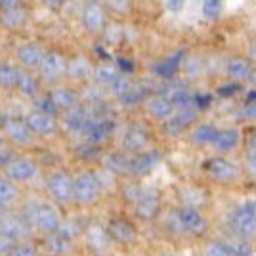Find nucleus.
<instances>
[{
	"label": "nucleus",
	"instance_id": "nucleus-1",
	"mask_svg": "<svg viewBox=\"0 0 256 256\" xmlns=\"http://www.w3.org/2000/svg\"><path fill=\"white\" fill-rule=\"evenodd\" d=\"M106 195V180L100 168H84L75 174V208H92Z\"/></svg>",
	"mask_w": 256,
	"mask_h": 256
},
{
	"label": "nucleus",
	"instance_id": "nucleus-2",
	"mask_svg": "<svg viewBox=\"0 0 256 256\" xmlns=\"http://www.w3.org/2000/svg\"><path fill=\"white\" fill-rule=\"evenodd\" d=\"M80 29L88 38L100 40L106 36L107 29L113 23V14L107 8L106 0H82L78 12Z\"/></svg>",
	"mask_w": 256,
	"mask_h": 256
},
{
	"label": "nucleus",
	"instance_id": "nucleus-3",
	"mask_svg": "<svg viewBox=\"0 0 256 256\" xmlns=\"http://www.w3.org/2000/svg\"><path fill=\"white\" fill-rule=\"evenodd\" d=\"M44 192L46 197L62 208L75 206V174L65 168L56 166L44 174Z\"/></svg>",
	"mask_w": 256,
	"mask_h": 256
},
{
	"label": "nucleus",
	"instance_id": "nucleus-4",
	"mask_svg": "<svg viewBox=\"0 0 256 256\" xmlns=\"http://www.w3.org/2000/svg\"><path fill=\"white\" fill-rule=\"evenodd\" d=\"M69 58H71V54H67L64 48L48 46V52L44 56L38 71H36L44 88H52V86H58L62 82H67Z\"/></svg>",
	"mask_w": 256,
	"mask_h": 256
},
{
	"label": "nucleus",
	"instance_id": "nucleus-5",
	"mask_svg": "<svg viewBox=\"0 0 256 256\" xmlns=\"http://www.w3.org/2000/svg\"><path fill=\"white\" fill-rule=\"evenodd\" d=\"M0 132L4 134V138L8 140L16 150L25 151V153L38 150L40 142H42V140L34 136L31 128L27 126V122L23 120V115H4Z\"/></svg>",
	"mask_w": 256,
	"mask_h": 256
},
{
	"label": "nucleus",
	"instance_id": "nucleus-6",
	"mask_svg": "<svg viewBox=\"0 0 256 256\" xmlns=\"http://www.w3.org/2000/svg\"><path fill=\"white\" fill-rule=\"evenodd\" d=\"M42 162L36 159L34 155H29L25 151H18L14 157H12L6 164L2 172L14 180L20 186H29L32 182H36L40 176H42Z\"/></svg>",
	"mask_w": 256,
	"mask_h": 256
},
{
	"label": "nucleus",
	"instance_id": "nucleus-7",
	"mask_svg": "<svg viewBox=\"0 0 256 256\" xmlns=\"http://www.w3.org/2000/svg\"><path fill=\"white\" fill-rule=\"evenodd\" d=\"M48 46H50V44H46L42 38L27 36V38L16 40L10 56L16 60V64L20 65L22 69L36 73L40 64H42L44 56L48 52Z\"/></svg>",
	"mask_w": 256,
	"mask_h": 256
},
{
	"label": "nucleus",
	"instance_id": "nucleus-8",
	"mask_svg": "<svg viewBox=\"0 0 256 256\" xmlns=\"http://www.w3.org/2000/svg\"><path fill=\"white\" fill-rule=\"evenodd\" d=\"M117 132V122L115 118L109 117V113L106 111H98V115L84 128V132L78 136L80 142L90 144V146H98V148H106L107 144L111 142V138H115Z\"/></svg>",
	"mask_w": 256,
	"mask_h": 256
},
{
	"label": "nucleus",
	"instance_id": "nucleus-9",
	"mask_svg": "<svg viewBox=\"0 0 256 256\" xmlns=\"http://www.w3.org/2000/svg\"><path fill=\"white\" fill-rule=\"evenodd\" d=\"M44 96L50 102V107H52V111L58 117H62L65 111H69V109L82 104L80 88L71 84V82H62V84L52 86V88H46Z\"/></svg>",
	"mask_w": 256,
	"mask_h": 256
},
{
	"label": "nucleus",
	"instance_id": "nucleus-10",
	"mask_svg": "<svg viewBox=\"0 0 256 256\" xmlns=\"http://www.w3.org/2000/svg\"><path fill=\"white\" fill-rule=\"evenodd\" d=\"M162 214V197L157 188L146 186V192L142 193L136 203L132 204V216L136 222L142 224H153Z\"/></svg>",
	"mask_w": 256,
	"mask_h": 256
},
{
	"label": "nucleus",
	"instance_id": "nucleus-11",
	"mask_svg": "<svg viewBox=\"0 0 256 256\" xmlns=\"http://www.w3.org/2000/svg\"><path fill=\"white\" fill-rule=\"evenodd\" d=\"M106 228L115 245L130 246V245H136V241L140 239L136 220L130 218L124 212H117L113 214V216H109L106 222Z\"/></svg>",
	"mask_w": 256,
	"mask_h": 256
},
{
	"label": "nucleus",
	"instance_id": "nucleus-12",
	"mask_svg": "<svg viewBox=\"0 0 256 256\" xmlns=\"http://www.w3.org/2000/svg\"><path fill=\"white\" fill-rule=\"evenodd\" d=\"M151 148H155L153 132L144 124H132L124 128L122 134L118 136V150H122L128 155H136Z\"/></svg>",
	"mask_w": 256,
	"mask_h": 256
},
{
	"label": "nucleus",
	"instance_id": "nucleus-13",
	"mask_svg": "<svg viewBox=\"0 0 256 256\" xmlns=\"http://www.w3.org/2000/svg\"><path fill=\"white\" fill-rule=\"evenodd\" d=\"M203 172L218 184H234L241 178L243 168L224 155H212L203 162Z\"/></svg>",
	"mask_w": 256,
	"mask_h": 256
},
{
	"label": "nucleus",
	"instance_id": "nucleus-14",
	"mask_svg": "<svg viewBox=\"0 0 256 256\" xmlns=\"http://www.w3.org/2000/svg\"><path fill=\"white\" fill-rule=\"evenodd\" d=\"M230 230L235 237L254 239L256 237V201H246L239 204L230 214Z\"/></svg>",
	"mask_w": 256,
	"mask_h": 256
},
{
	"label": "nucleus",
	"instance_id": "nucleus-15",
	"mask_svg": "<svg viewBox=\"0 0 256 256\" xmlns=\"http://www.w3.org/2000/svg\"><path fill=\"white\" fill-rule=\"evenodd\" d=\"M23 120L27 122V126L34 132V136L38 140H50L58 136L62 132V120L52 113H46L42 109L32 107L31 111H27L23 115Z\"/></svg>",
	"mask_w": 256,
	"mask_h": 256
},
{
	"label": "nucleus",
	"instance_id": "nucleus-16",
	"mask_svg": "<svg viewBox=\"0 0 256 256\" xmlns=\"http://www.w3.org/2000/svg\"><path fill=\"white\" fill-rule=\"evenodd\" d=\"M174 214L180 222V228L184 235H192V237H204L208 234V220L203 214L201 208H195L190 204H178L174 208Z\"/></svg>",
	"mask_w": 256,
	"mask_h": 256
},
{
	"label": "nucleus",
	"instance_id": "nucleus-17",
	"mask_svg": "<svg viewBox=\"0 0 256 256\" xmlns=\"http://www.w3.org/2000/svg\"><path fill=\"white\" fill-rule=\"evenodd\" d=\"M82 243H84L86 250L94 256L109 254L111 246L115 245L106 224H102V222H88L82 228Z\"/></svg>",
	"mask_w": 256,
	"mask_h": 256
},
{
	"label": "nucleus",
	"instance_id": "nucleus-18",
	"mask_svg": "<svg viewBox=\"0 0 256 256\" xmlns=\"http://www.w3.org/2000/svg\"><path fill=\"white\" fill-rule=\"evenodd\" d=\"M62 206L50 201L48 197L38 201V208H36V222H34V230L40 232L42 235H50L60 232L65 224V218L62 214Z\"/></svg>",
	"mask_w": 256,
	"mask_h": 256
},
{
	"label": "nucleus",
	"instance_id": "nucleus-19",
	"mask_svg": "<svg viewBox=\"0 0 256 256\" xmlns=\"http://www.w3.org/2000/svg\"><path fill=\"white\" fill-rule=\"evenodd\" d=\"M142 109L146 113V117L155 120V122H164L166 118H170L176 113V104L172 102L168 94H164L162 90H153L150 96L146 98V102L142 104Z\"/></svg>",
	"mask_w": 256,
	"mask_h": 256
},
{
	"label": "nucleus",
	"instance_id": "nucleus-20",
	"mask_svg": "<svg viewBox=\"0 0 256 256\" xmlns=\"http://www.w3.org/2000/svg\"><path fill=\"white\" fill-rule=\"evenodd\" d=\"M162 160V151L159 148H151L148 151H142L136 155H130L128 162V176L126 180H144L146 176H150Z\"/></svg>",
	"mask_w": 256,
	"mask_h": 256
},
{
	"label": "nucleus",
	"instance_id": "nucleus-21",
	"mask_svg": "<svg viewBox=\"0 0 256 256\" xmlns=\"http://www.w3.org/2000/svg\"><path fill=\"white\" fill-rule=\"evenodd\" d=\"M31 20H32L31 4H25V6H20V8L10 12H2L0 14V32L18 36L23 31H27V27L31 25Z\"/></svg>",
	"mask_w": 256,
	"mask_h": 256
},
{
	"label": "nucleus",
	"instance_id": "nucleus-22",
	"mask_svg": "<svg viewBox=\"0 0 256 256\" xmlns=\"http://www.w3.org/2000/svg\"><path fill=\"white\" fill-rule=\"evenodd\" d=\"M199 122V109L197 107H180L170 118L160 122V128L166 136H182L190 132V128Z\"/></svg>",
	"mask_w": 256,
	"mask_h": 256
},
{
	"label": "nucleus",
	"instance_id": "nucleus-23",
	"mask_svg": "<svg viewBox=\"0 0 256 256\" xmlns=\"http://www.w3.org/2000/svg\"><path fill=\"white\" fill-rule=\"evenodd\" d=\"M96 60H92L86 54H73L69 58V69H67V82L75 86H84L92 82V71H94Z\"/></svg>",
	"mask_w": 256,
	"mask_h": 256
},
{
	"label": "nucleus",
	"instance_id": "nucleus-24",
	"mask_svg": "<svg viewBox=\"0 0 256 256\" xmlns=\"http://www.w3.org/2000/svg\"><path fill=\"white\" fill-rule=\"evenodd\" d=\"M0 232L4 235H8V237H12L16 243L32 237V230L22 218V214L18 212V208L16 210L0 212Z\"/></svg>",
	"mask_w": 256,
	"mask_h": 256
},
{
	"label": "nucleus",
	"instance_id": "nucleus-25",
	"mask_svg": "<svg viewBox=\"0 0 256 256\" xmlns=\"http://www.w3.org/2000/svg\"><path fill=\"white\" fill-rule=\"evenodd\" d=\"M42 248L50 256H71L75 250V241H73V234L62 228L60 232L50 235H44Z\"/></svg>",
	"mask_w": 256,
	"mask_h": 256
},
{
	"label": "nucleus",
	"instance_id": "nucleus-26",
	"mask_svg": "<svg viewBox=\"0 0 256 256\" xmlns=\"http://www.w3.org/2000/svg\"><path fill=\"white\" fill-rule=\"evenodd\" d=\"M44 90L46 88L42 86V82H40V78H38L36 73L25 71V69L20 71V78H18V84H16V92L14 94L25 98L29 102H36L44 94Z\"/></svg>",
	"mask_w": 256,
	"mask_h": 256
},
{
	"label": "nucleus",
	"instance_id": "nucleus-27",
	"mask_svg": "<svg viewBox=\"0 0 256 256\" xmlns=\"http://www.w3.org/2000/svg\"><path fill=\"white\" fill-rule=\"evenodd\" d=\"M22 203V186L0 170V210H16Z\"/></svg>",
	"mask_w": 256,
	"mask_h": 256
},
{
	"label": "nucleus",
	"instance_id": "nucleus-28",
	"mask_svg": "<svg viewBox=\"0 0 256 256\" xmlns=\"http://www.w3.org/2000/svg\"><path fill=\"white\" fill-rule=\"evenodd\" d=\"M252 60L248 56H234L226 62V76L232 80V82H248L250 73H252Z\"/></svg>",
	"mask_w": 256,
	"mask_h": 256
},
{
	"label": "nucleus",
	"instance_id": "nucleus-29",
	"mask_svg": "<svg viewBox=\"0 0 256 256\" xmlns=\"http://www.w3.org/2000/svg\"><path fill=\"white\" fill-rule=\"evenodd\" d=\"M122 71L118 69L117 62L109 60V58H98L94 64V71H92V82L102 88H107Z\"/></svg>",
	"mask_w": 256,
	"mask_h": 256
},
{
	"label": "nucleus",
	"instance_id": "nucleus-30",
	"mask_svg": "<svg viewBox=\"0 0 256 256\" xmlns=\"http://www.w3.org/2000/svg\"><path fill=\"white\" fill-rule=\"evenodd\" d=\"M20 71H22V67L16 64V60L12 56H4V58L0 56V92H6V94L16 92Z\"/></svg>",
	"mask_w": 256,
	"mask_h": 256
},
{
	"label": "nucleus",
	"instance_id": "nucleus-31",
	"mask_svg": "<svg viewBox=\"0 0 256 256\" xmlns=\"http://www.w3.org/2000/svg\"><path fill=\"white\" fill-rule=\"evenodd\" d=\"M186 56H188L186 50H178V52L166 56L164 60L157 62V65H153V73L159 76V78H164V80L176 78L178 73L182 71V65H184Z\"/></svg>",
	"mask_w": 256,
	"mask_h": 256
},
{
	"label": "nucleus",
	"instance_id": "nucleus-32",
	"mask_svg": "<svg viewBox=\"0 0 256 256\" xmlns=\"http://www.w3.org/2000/svg\"><path fill=\"white\" fill-rule=\"evenodd\" d=\"M216 136H218V128L210 124V122H195L190 132H188V138L193 146L197 148H208V146H214L216 142Z\"/></svg>",
	"mask_w": 256,
	"mask_h": 256
},
{
	"label": "nucleus",
	"instance_id": "nucleus-33",
	"mask_svg": "<svg viewBox=\"0 0 256 256\" xmlns=\"http://www.w3.org/2000/svg\"><path fill=\"white\" fill-rule=\"evenodd\" d=\"M241 130L235 126H228V128H218V136H216V142H214V150L220 151V153H230V151H235L239 146H241Z\"/></svg>",
	"mask_w": 256,
	"mask_h": 256
},
{
	"label": "nucleus",
	"instance_id": "nucleus-34",
	"mask_svg": "<svg viewBox=\"0 0 256 256\" xmlns=\"http://www.w3.org/2000/svg\"><path fill=\"white\" fill-rule=\"evenodd\" d=\"M136 86V80L132 78V75H128V73H120V75L111 82V84L106 88L107 96L113 98V100H117V102H120L122 98L126 96L128 92L132 90Z\"/></svg>",
	"mask_w": 256,
	"mask_h": 256
},
{
	"label": "nucleus",
	"instance_id": "nucleus-35",
	"mask_svg": "<svg viewBox=\"0 0 256 256\" xmlns=\"http://www.w3.org/2000/svg\"><path fill=\"white\" fill-rule=\"evenodd\" d=\"M180 73H184V78H190V80L201 78L203 75H206L204 58H201V56H186Z\"/></svg>",
	"mask_w": 256,
	"mask_h": 256
},
{
	"label": "nucleus",
	"instance_id": "nucleus-36",
	"mask_svg": "<svg viewBox=\"0 0 256 256\" xmlns=\"http://www.w3.org/2000/svg\"><path fill=\"white\" fill-rule=\"evenodd\" d=\"M180 204H190L195 208H203L204 204L208 203V195L204 193V190L197 188V186H186L180 190Z\"/></svg>",
	"mask_w": 256,
	"mask_h": 256
},
{
	"label": "nucleus",
	"instance_id": "nucleus-37",
	"mask_svg": "<svg viewBox=\"0 0 256 256\" xmlns=\"http://www.w3.org/2000/svg\"><path fill=\"white\" fill-rule=\"evenodd\" d=\"M8 256H42V245L31 237V239L16 243Z\"/></svg>",
	"mask_w": 256,
	"mask_h": 256
},
{
	"label": "nucleus",
	"instance_id": "nucleus-38",
	"mask_svg": "<svg viewBox=\"0 0 256 256\" xmlns=\"http://www.w3.org/2000/svg\"><path fill=\"white\" fill-rule=\"evenodd\" d=\"M203 256H237L228 241L222 239H208L203 246Z\"/></svg>",
	"mask_w": 256,
	"mask_h": 256
},
{
	"label": "nucleus",
	"instance_id": "nucleus-39",
	"mask_svg": "<svg viewBox=\"0 0 256 256\" xmlns=\"http://www.w3.org/2000/svg\"><path fill=\"white\" fill-rule=\"evenodd\" d=\"M224 10V0H201V16L206 22H218Z\"/></svg>",
	"mask_w": 256,
	"mask_h": 256
},
{
	"label": "nucleus",
	"instance_id": "nucleus-40",
	"mask_svg": "<svg viewBox=\"0 0 256 256\" xmlns=\"http://www.w3.org/2000/svg\"><path fill=\"white\" fill-rule=\"evenodd\" d=\"M107 8L113 18H130L134 12V0H106Z\"/></svg>",
	"mask_w": 256,
	"mask_h": 256
},
{
	"label": "nucleus",
	"instance_id": "nucleus-41",
	"mask_svg": "<svg viewBox=\"0 0 256 256\" xmlns=\"http://www.w3.org/2000/svg\"><path fill=\"white\" fill-rule=\"evenodd\" d=\"M230 246L234 248V252L237 256H252L254 254V248L248 243V239H243V237H235L232 241H228Z\"/></svg>",
	"mask_w": 256,
	"mask_h": 256
},
{
	"label": "nucleus",
	"instance_id": "nucleus-42",
	"mask_svg": "<svg viewBox=\"0 0 256 256\" xmlns=\"http://www.w3.org/2000/svg\"><path fill=\"white\" fill-rule=\"evenodd\" d=\"M239 118L241 120H256V100L245 102V106L239 109Z\"/></svg>",
	"mask_w": 256,
	"mask_h": 256
},
{
	"label": "nucleus",
	"instance_id": "nucleus-43",
	"mask_svg": "<svg viewBox=\"0 0 256 256\" xmlns=\"http://www.w3.org/2000/svg\"><path fill=\"white\" fill-rule=\"evenodd\" d=\"M186 4H188V0H162V8L172 14V16H178L184 12L186 8Z\"/></svg>",
	"mask_w": 256,
	"mask_h": 256
},
{
	"label": "nucleus",
	"instance_id": "nucleus-44",
	"mask_svg": "<svg viewBox=\"0 0 256 256\" xmlns=\"http://www.w3.org/2000/svg\"><path fill=\"white\" fill-rule=\"evenodd\" d=\"M71 0H38V4L48 12H62Z\"/></svg>",
	"mask_w": 256,
	"mask_h": 256
},
{
	"label": "nucleus",
	"instance_id": "nucleus-45",
	"mask_svg": "<svg viewBox=\"0 0 256 256\" xmlns=\"http://www.w3.org/2000/svg\"><path fill=\"white\" fill-rule=\"evenodd\" d=\"M245 170L250 178L256 180V151H248L245 157Z\"/></svg>",
	"mask_w": 256,
	"mask_h": 256
},
{
	"label": "nucleus",
	"instance_id": "nucleus-46",
	"mask_svg": "<svg viewBox=\"0 0 256 256\" xmlns=\"http://www.w3.org/2000/svg\"><path fill=\"white\" fill-rule=\"evenodd\" d=\"M14 245H16V241L0 232V256H8V252L14 248Z\"/></svg>",
	"mask_w": 256,
	"mask_h": 256
},
{
	"label": "nucleus",
	"instance_id": "nucleus-47",
	"mask_svg": "<svg viewBox=\"0 0 256 256\" xmlns=\"http://www.w3.org/2000/svg\"><path fill=\"white\" fill-rule=\"evenodd\" d=\"M25 4H29V2H27V0H0V14H2V12L16 10V8H20V6H25Z\"/></svg>",
	"mask_w": 256,
	"mask_h": 256
},
{
	"label": "nucleus",
	"instance_id": "nucleus-48",
	"mask_svg": "<svg viewBox=\"0 0 256 256\" xmlns=\"http://www.w3.org/2000/svg\"><path fill=\"white\" fill-rule=\"evenodd\" d=\"M237 90H241V84L230 80V84L228 86H220V88H218V94H220V96H224V98H230V96H234Z\"/></svg>",
	"mask_w": 256,
	"mask_h": 256
},
{
	"label": "nucleus",
	"instance_id": "nucleus-49",
	"mask_svg": "<svg viewBox=\"0 0 256 256\" xmlns=\"http://www.w3.org/2000/svg\"><path fill=\"white\" fill-rule=\"evenodd\" d=\"M246 150L248 151H256V130H252L246 138Z\"/></svg>",
	"mask_w": 256,
	"mask_h": 256
},
{
	"label": "nucleus",
	"instance_id": "nucleus-50",
	"mask_svg": "<svg viewBox=\"0 0 256 256\" xmlns=\"http://www.w3.org/2000/svg\"><path fill=\"white\" fill-rule=\"evenodd\" d=\"M248 84L256 90V64H254V67H252V73H250V78H248Z\"/></svg>",
	"mask_w": 256,
	"mask_h": 256
},
{
	"label": "nucleus",
	"instance_id": "nucleus-51",
	"mask_svg": "<svg viewBox=\"0 0 256 256\" xmlns=\"http://www.w3.org/2000/svg\"><path fill=\"white\" fill-rule=\"evenodd\" d=\"M4 115H6V113H2V111H0V126H2V120H4Z\"/></svg>",
	"mask_w": 256,
	"mask_h": 256
},
{
	"label": "nucleus",
	"instance_id": "nucleus-52",
	"mask_svg": "<svg viewBox=\"0 0 256 256\" xmlns=\"http://www.w3.org/2000/svg\"><path fill=\"white\" fill-rule=\"evenodd\" d=\"M159 256H184V254H170V252H166V254H159Z\"/></svg>",
	"mask_w": 256,
	"mask_h": 256
},
{
	"label": "nucleus",
	"instance_id": "nucleus-53",
	"mask_svg": "<svg viewBox=\"0 0 256 256\" xmlns=\"http://www.w3.org/2000/svg\"><path fill=\"white\" fill-rule=\"evenodd\" d=\"M151 2H155V0H151Z\"/></svg>",
	"mask_w": 256,
	"mask_h": 256
},
{
	"label": "nucleus",
	"instance_id": "nucleus-54",
	"mask_svg": "<svg viewBox=\"0 0 256 256\" xmlns=\"http://www.w3.org/2000/svg\"><path fill=\"white\" fill-rule=\"evenodd\" d=\"M252 256H256V254H252Z\"/></svg>",
	"mask_w": 256,
	"mask_h": 256
},
{
	"label": "nucleus",
	"instance_id": "nucleus-55",
	"mask_svg": "<svg viewBox=\"0 0 256 256\" xmlns=\"http://www.w3.org/2000/svg\"><path fill=\"white\" fill-rule=\"evenodd\" d=\"M48 256H50V254H48Z\"/></svg>",
	"mask_w": 256,
	"mask_h": 256
}]
</instances>
